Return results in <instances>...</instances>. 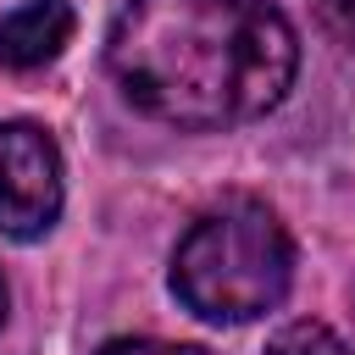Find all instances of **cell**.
<instances>
[{"label": "cell", "mask_w": 355, "mask_h": 355, "mask_svg": "<svg viewBox=\"0 0 355 355\" xmlns=\"http://www.w3.org/2000/svg\"><path fill=\"white\" fill-rule=\"evenodd\" d=\"M105 72L139 116L216 133L283 105L300 39L272 0H128L105 33Z\"/></svg>", "instance_id": "1"}, {"label": "cell", "mask_w": 355, "mask_h": 355, "mask_svg": "<svg viewBox=\"0 0 355 355\" xmlns=\"http://www.w3.org/2000/svg\"><path fill=\"white\" fill-rule=\"evenodd\" d=\"M294 239L266 200L227 194L200 211L172 250V294L200 322H255L288 300Z\"/></svg>", "instance_id": "2"}, {"label": "cell", "mask_w": 355, "mask_h": 355, "mask_svg": "<svg viewBox=\"0 0 355 355\" xmlns=\"http://www.w3.org/2000/svg\"><path fill=\"white\" fill-rule=\"evenodd\" d=\"M67 200L61 150L39 122H0V239L33 244L55 227Z\"/></svg>", "instance_id": "3"}, {"label": "cell", "mask_w": 355, "mask_h": 355, "mask_svg": "<svg viewBox=\"0 0 355 355\" xmlns=\"http://www.w3.org/2000/svg\"><path fill=\"white\" fill-rule=\"evenodd\" d=\"M72 6L67 0H22L0 11V72H39L72 44Z\"/></svg>", "instance_id": "4"}, {"label": "cell", "mask_w": 355, "mask_h": 355, "mask_svg": "<svg viewBox=\"0 0 355 355\" xmlns=\"http://www.w3.org/2000/svg\"><path fill=\"white\" fill-rule=\"evenodd\" d=\"M266 355H355L327 322H288L266 338Z\"/></svg>", "instance_id": "5"}, {"label": "cell", "mask_w": 355, "mask_h": 355, "mask_svg": "<svg viewBox=\"0 0 355 355\" xmlns=\"http://www.w3.org/2000/svg\"><path fill=\"white\" fill-rule=\"evenodd\" d=\"M100 355H211V349L172 344V338H111V344H100Z\"/></svg>", "instance_id": "6"}, {"label": "cell", "mask_w": 355, "mask_h": 355, "mask_svg": "<svg viewBox=\"0 0 355 355\" xmlns=\"http://www.w3.org/2000/svg\"><path fill=\"white\" fill-rule=\"evenodd\" d=\"M316 17L327 22V33L344 50H355V0H316Z\"/></svg>", "instance_id": "7"}, {"label": "cell", "mask_w": 355, "mask_h": 355, "mask_svg": "<svg viewBox=\"0 0 355 355\" xmlns=\"http://www.w3.org/2000/svg\"><path fill=\"white\" fill-rule=\"evenodd\" d=\"M0 327H6V283H0Z\"/></svg>", "instance_id": "8"}]
</instances>
